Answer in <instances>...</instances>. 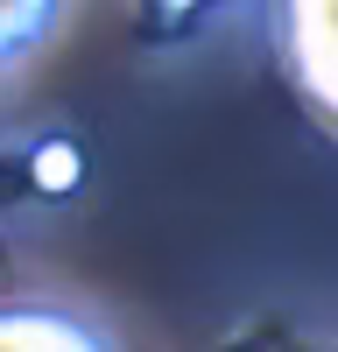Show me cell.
I'll list each match as a JSON object with an SVG mask.
<instances>
[{
    "label": "cell",
    "mask_w": 338,
    "mask_h": 352,
    "mask_svg": "<svg viewBox=\"0 0 338 352\" xmlns=\"http://www.w3.org/2000/svg\"><path fill=\"white\" fill-rule=\"evenodd\" d=\"M268 43L289 92L338 141V0H268Z\"/></svg>",
    "instance_id": "cell-1"
},
{
    "label": "cell",
    "mask_w": 338,
    "mask_h": 352,
    "mask_svg": "<svg viewBox=\"0 0 338 352\" xmlns=\"http://www.w3.org/2000/svg\"><path fill=\"white\" fill-rule=\"evenodd\" d=\"M0 352H127V345L64 296H0Z\"/></svg>",
    "instance_id": "cell-2"
},
{
    "label": "cell",
    "mask_w": 338,
    "mask_h": 352,
    "mask_svg": "<svg viewBox=\"0 0 338 352\" xmlns=\"http://www.w3.org/2000/svg\"><path fill=\"white\" fill-rule=\"evenodd\" d=\"M64 14H71V0H0V78L36 64L49 36L64 28Z\"/></svg>",
    "instance_id": "cell-3"
},
{
    "label": "cell",
    "mask_w": 338,
    "mask_h": 352,
    "mask_svg": "<svg viewBox=\"0 0 338 352\" xmlns=\"http://www.w3.org/2000/svg\"><path fill=\"white\" fill-rule=\"evenodd\" d=\"M28 162H36V190H43V197H71L78 176H84L78 141H64V134H56V141H36V155H28Z\"/></svg>",
    "instance_id": "cell-4"
},
{
    "label": "cell",
    "mask_w": 338,
    "mask_h": 352,
    "mask_svg": "<svg viewBox=\"0 0 338 352\" xmlns=\"http://www.w3.org/2000/svg\"><path fill=\"white\" fill-rule=\"evenodd\" d=\"M218 0H134V14H141L148 36H183V28H197Z\"/></svg>",
    "instance_id": "cell-5"
}]
</instances>
